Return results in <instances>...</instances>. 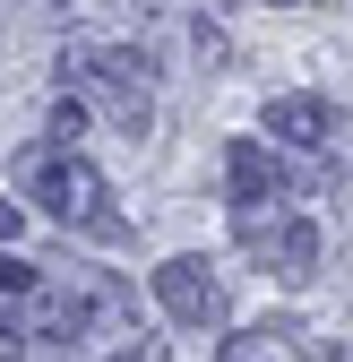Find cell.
I'll use <instances>...</instances> for the list:
<instances>
[{"mask_svg": "<svg viewBox=\"0 0 353 362\" xmlns=\"http://www.w3.org/2000/svg\"><path fill=\"white\" fill-rule=\"evenodd\" d=\"M78 129H86V104L61 95V104H52V147H78Z\"/></svg>", "mask_w": 353, "mask_h": 362, "instance_id": "9c48e42d", "label": "cell"}, {"mask_svg": "<svg viewBox=\"0 0 353 362\" xmlns=\"http://www.w3.org/2000/svg\"><path fill=\"white\" fill-rule=\"evenodd\" d=\"M241 233L258 242V259H268L285 285H301V276L319 267V224H311V216H276V207H258V216H241Z\"/></svg>", "mask_w": 353, "mask_h": 362, "instance_id": "277c9868", "label": "cell"}, {"mask_svg": "<svg viewBox=\"0 0 353 362\" xmlns=\"http://www.w3.org/2000/svg\"><path fill=\"white\" fill-rule=\"evenodd\" d=\"M61 95L112 112L121 139H147V121H155V104H147V61L121 52V43H69V52H61Z\"/></svg>", "mask_w": 353, "mask_h": 362, "instance_id": "7a4b0ae2", "label": "cell"}, {"mask_svg": "<svg viewBox=\"0 0 353 362\" xmlns=\"http://www.w3.org/2000/svg\"><path fill=\"white\" fill-rule=\"evenodd\" d=\"M225 190H233V216L276 207V199H285V164H276V147L233 139V147H225Z\"/></svg>", "mask_w": 353, "mask_h": 362, "instance_id": "8992f818", "label": "cell"}, {"mask_svg": "<svg viewBox=\"0 0 353 362\" xmlns=\"http://www.w3.org/2000/svg\"><path fill=\"white\" fill-rule=\"evenodd\" d=\"M268 129H276V147H328L336 139V112L319 95H276L268 104Z\"/></svg>", "mask_w": 353, "mask_h": 362, "instance_id": "52a82bcc", "label": "cell"}, {"mask_svg": "<svg viewBox=\"0 0 353 362\" xmlns=\"http://www.w3.org/2000/svg\"><path fill=\"white\" fill-rule=\"evenodd\" d=\"M86 320H95V302H86L78 285H43L26 302L0 310V345H26V354H69L86 337Z\"/></svg>", "mask_w": 353, "mask_h": 362, "instance_id": "3957f363", "label": "cell"}, {"mask_svg": "<svg viewBox=\"0 0 353 362\" xmlns=\"http://www.w3.org/2000/svg\"><path fill=\"white\" fill-rule=\"evenodd\" d=\"M18 190H26L43 216H52V224H78V233H104V242L129 233V224L104 207V199H112V190H104V173L86 164L78 147H26V156H18Z\"/></svg>", "mask_w": 353, "mask_h": 362, "instance_id": "6da1fadb", "label": "cell"}, {"mask_svg": "<svg viewBox=\"0 0 353 362\" xmlns=\"http://www.w3.org/2000/svg\"><path fill=\"white\" fill-rule=\"evenodd\" d=\"M26 293H43V276H35L18 250H0V310H9V302H26Z\"/></svg>", "mask_w": 353, "mask_h": 362, "instance_id": "ba28073f", "label": "cell"}, {"mask_svg": "<svg viewBox=\"0 0 353 362\" xmlns=\"http://www.w3.org/2000/svg\"><path fill=\"white\" fill-rule=\"evenodd\" d=\"M18 224H26V207H18V199H0V250L18 242Z\"/></svg>", "mask_w": 353, "mask_h": 362, "instance_id": "30bf717a", "label": "cell"}, {"mask_svg": "<svg viewBox=\"0 0 353 362\" xmlns=\"http://www.w3.org/2000/svg\"><path fill=\"white\" fill-rule=\"evenodd\" d=\"M155 302H164V320H181V328H215L225 320V285L207 276V259H164L155 267Z\"/></svg>", "mask_w": 353, "mask_h": 362, "instance_id": "5b68a950", "label": "cell"}, {"mask_svg": "<svg viewBox=\"0 0 353 362\" xmlns=\"http://www.w3.org/2000/svg\"><path fill=\"white\" fill-rule=\"evenodd\" d=\"M112 362H164V345H129V354H112Z\"/></svg>", "mask_w": 353, "mask_h": 362, "instance_id": "8fae6325", "label": "cell"}, {"mask_svg": "<svg viewBox=\"0 0 353 362\" xmlns=\"http://www.w3.org/2000/svg\"><path fill=\"white\" fill-rule=\"evenodd\" d=\"M268 9H293V0H268Z\"/></svg>", "mask_w": 353, "mask_h": 362, "instance_id": "7c38bea8", "label": "cell"}]
</instances>
